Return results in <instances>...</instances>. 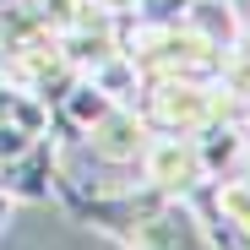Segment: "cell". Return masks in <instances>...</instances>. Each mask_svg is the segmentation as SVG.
I'll list each match as a JSON object with an SVG mask.
<instances>
[{"mask_svg":"<svg viewBox=\"0 0 250 250\" xmlns=\"http://www.w3.org/2000/svg\"><path fill=\"white\" fill-rule=\"evenodd\" d=\"M185 27H190L196 38H207V44L223 55V49H234V44H239L245 17L229 6V0H185Z\"/></svg>","mask_w":250,"mask_h":250,"instance_id":"cell-3","label":"cell"},{"mask_svg":"<svg viewBox=\"0 0 250 250\" xmlns=\"http://www.w3.org/2000/svg\"><path fill=\"white\" fill-rule=\"evenodd\" d=\"M136 163H142V174H147L142 185H152L163 196H185V190H196L207 180L201 158H196V136H152Z\"/></svg>","mask_w":250,"mask_h":250,"instance_id":"cell-1","label":"cell"},{"mask_svg":"<svg viewBox=\"0 0 250 250\" xmlns=\"http://www.w3.org/2000/svg\"><path fill=\"white\" fill-rule=\"evenodd\" d=\"M239 136H245V147H250V109H245V120H239Z\"/></svg>","mask_w":250,"mask_h":250,"instance_id":"cell-5","label":"cell"},{"mask_svg":"<svg viewBox=\"0 0 250 250\" xmlns=\"http://www.w3.org/2000/svg\"><path fill=\"white\" fill-rule=\"evenodd\" d=\"M109 109H114V98H109V93L98 87V82H93V76H76V82H71V87L60 93V120L71 125V131H76V136H82V131H87V125H98V120H104Z\"/></svg>","mask_w":250,"mask_h":250,"instance_id":"cell-4","label":"cell"},{"mask_svg":"<svg viewBox=\"0 0 250 250\" xmlns=\"http://www.w3.org/2000/svg\"><path fill=\"white\" fill-rule=\"evenodd\" d=\"M82 142H87V152H93L98 163H114V169H125V163H136V158H142V147L152 142V131L142 125V114H136L131 104H114L98 125H87V131H82Z\"/></svg>","mask_w":250,"mask_h":250,"instance_id":"cell-2","label":"cell"}]
</instances>
